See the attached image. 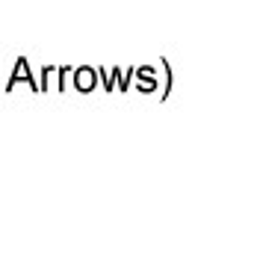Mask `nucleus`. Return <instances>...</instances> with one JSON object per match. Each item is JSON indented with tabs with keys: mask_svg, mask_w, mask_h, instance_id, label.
Returning <instances> with one entry per match:
<instances>
[{
	"mask_svg": "<svg viewBox=\"0 0 254 254\" xmlns=\"http://www.w3.org/2000/svg\"><path fill=\"white\" fill-rule=\"evenodd\" d=\"M77 77H80V86H83V89H92V71H89V68H83Z\"/></svg>",
	"mask_w": 254,
	"mask_h": 254,
	"instance_id": "nucleus-1",
	"label": "nucleus"
}]
</instances>
